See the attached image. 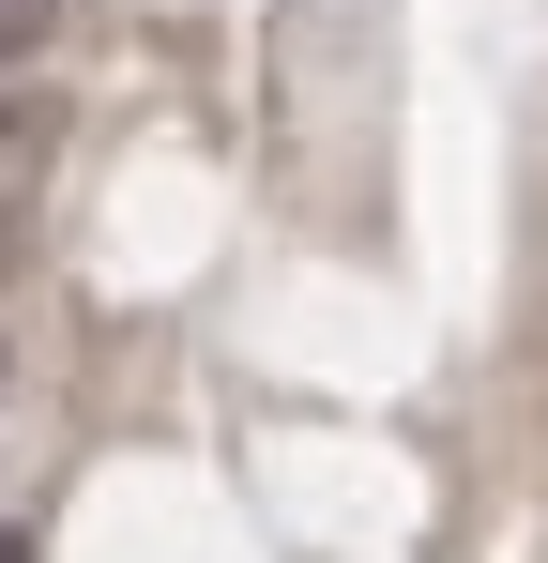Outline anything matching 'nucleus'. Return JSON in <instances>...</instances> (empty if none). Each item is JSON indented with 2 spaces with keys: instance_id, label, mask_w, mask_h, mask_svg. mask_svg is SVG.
I'll use <instances>...</instances> for the list:
<instances>
[{
  "instance_id": "obj_1",
  "label": "nucleus",
  "mask_w": 548,
  "mask_h": 563,
  "mask_svg": "<svg viewBox=\"0 0 548 563\" xmlns=\"http://www.w3.org/2000/svg\"><path fill=\"white\" fill-rule=\"evenodd\" d=\"M46 137H62V107H46L31 77H15V92H0V198L31 184V168H46Z\"/></svg>"
},
{
  "instance_id": "obj_2",
  "label": "nucleus",
  "mask_w": 548,
  "mask_h": 563,
  "mask_svg": "<svg viewBox=\"0 0 548 563\" xmlns=\"http://www.w3.org/2000/svg\"><path fill=\"white\" fill-rule=\"evenodd\" d=\"M46 46H62V0H0V92L46 77Z\"/></svg>"
},
{
  "instance_id": "obj_3",
  "label": "nucleus",
  "mask_w": 548,
  "mask_h": 563,
  "mask_svg": "<svg viewBox=\"0 0 548 563\" xmlns=\"http://www.w3.org/2000/svg\"><path fill=\"white\" fill-rule=\"evenodd\" d=\"M15 275H31V184L0 198V289H15Z\"/></svg>"
},
{
  "instance_id": "obj_4",
  "label": "nucleus",
  "mask_w": 548,
  "mask_h": 563,
  "mask_svg": "<svg viewBox=\"0 0 548 563\" xmlns=\"http://www.w3.org/2000/svg\"><path fill=\"white\" fill-rule=\"evenodd\" d=\"M0 563H31V533H0Z\"/></svg>"
}]
</instances>
